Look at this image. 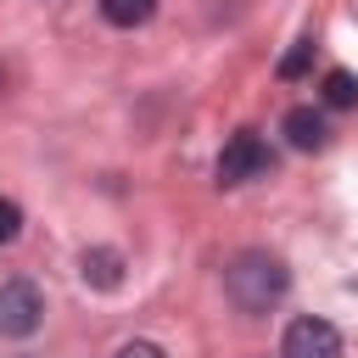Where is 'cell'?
I'll list each match as a JSON object with an SVG mask.
<instances>
[{
	"label": "cell",
	"instance_id": "cell-1",
	"mask_svg": "<svg viewBox=\"0 0 358 358\" xmlns=\"http://www.w3.org/2000/svg\"><path fill=\"white\" fill-rule=\"evenodd\" d=\"M224 291L241 313H268L285 291H291V274L274 252H241L229 268H224Z\"/></svg>",
	"mask_w": 358,
	"mask_h": 358
},
{
	"label": "cell",
	"instance_id": "cell-2",
	"mask_svg": "<svg viewBox=\"0 0 358 358\" xmlns=\"http://www.w3.org/2000/svg\"><path fill=\"white\" fill-rule=\"evenodd\" d=\"M268 140L257 134V129H241V134H229L224 140V151H218V185H252V179H263L268 173Z\"/></svg>",
	"mask_w": 358,
	"mask_h": 358
},
{
	"label": "cell",
	"instance_id": "cell-3",
	"mask_svg": "<svg viewBox=\"0 0 358 358\" xmlns=\"http://www.w3.org/2000/svg\"><path fill=\"white\" fill-rule=\"evenodd\" d=\"M45 319V302H39V285L34 280H6L0 285V336H34Z\"/></svg>",
	"mask_w": 358,
	"mask_h": 358
},
{
	"label": "cell",
	"instance_id": "cell-4",
	"mask_svg": "<svg viewBox=\"0 0 358 358\" xmlns=\"http://www.w3.org/2000/svg\"><path fill=\"white\" fill-rule=\"evenodd\" d=\"M280 358H341V330L330 319H291L285 324V341H280Z\"/></svg>",
	"mask_w": 358,
	"mask_h": 358
},
{
	"label": "cell",
	"instance_id": "cell-5",
	"mask_svg": "<svg viewBox=\"0 0 358 358\" xmlns=\"http://www.w3.org/2000/svg\"><path fill=\"white\" fill-rule=\"evenodd\" d=\"M280 129H285V140H291L296 151H324V145H330V123H324L319 106H291Z\"/></svg>",
	"mask_w": 358,
	"mask_h": 358
},
{
	"label": "cell",
	"instance_id": "cell-6",
	"mask_svg": "<svg viewBox=\"0 0 358 358\" xmlns=\"http://www.w3.org/2000/svg\"><path fill=\"white\" fill-rule=\"evenodd\" d=\"M78 274H84V285H95V291H112V285L123 280V252H112V246H90V252L78 257Z\"/></svg>",
	"mask_w": 358,
	"mask_h": 358
},
{
	"label": "cell",
	"instance_id": "cell-7",
	"mask_svg": "<svg viewBox=\"0 0 358 358\" xmlns=\"http://www.w3.org/2000/svg\"><path fill=\"white\" fill-rule=\"evenodd\" d=\"M151 11H157V0H101V17L112 28H140V22H151Z\"/></svg>",
	"mask_w": 358,
	"mask_h": 358
},
{
	"label": "cell",
	"instance_id": "cell-8",
	"mask_svg": "<svg viewBox=\"0 0 358 358\" xmlns=\"http://www.w3.org/2000/svg\"><path fill=\"white\" fill-rule=\"evenodd\" d=\"M324 106H336V112L358 106V78H352L347 67H330V73H324Z\"/></svg>",
	"mask_w": 358,
	"mask_h": 358
},
{
	"label": "cell",
	"instance_id": "cell-9",
	"mask_svg": "<svg viewBox=\"0 0 358 358\" xmlns=\"http://www.w3.org/2000/svg\"><path fill=\"white\" fill-rule=\"evenodd\" d=\"M308 62H313V39H296V45L280 56V78H302V73H308Z\"/></svg>",
	"mask_w": 358,
	"mask_h": 358
},
{
	"label": "cell",
	"instance_id": "cell-10",
	"mask_svg": "<svg viewBox=\"0 0 358 358\" xmlns=\"http://www.w3.org/2000/svg\"><path fill=\"white\" fill-rule=\"evenodd\" d=\"M17 235H22V207L11 196H0V246H11Z\"/></svg>",
	"mask_w": 358,
	"mask_h": 358
},
{
	"label": "cell",
	"instance_id": "cell-11",
	"mask_svg": "<svg viewBox=\"0 0 358 358\" xmlns=\"http://www.w3.org/2000/svg\"><path fill=\"white\" fill-rule=\"evenodd\" d=\"M112 358H168V352H162L157 341H123V347H117Z\"/></svg>",
	"mask_w": 358,
	"mask_h": 358
},
{
	"label": "cell",
	"instance_id": "cell-12",
	"mask_svg": "<svg viewBox=\"0 0 358 358\" xmlns=\"http://www.w3.org/2000/svg\"><path fill=\"white\" fill-rule=\"evenodd\" d=\"M0 95H6V67H0Z\"/></svg>",
	"mask_w": 358,
	"mask_h": 358
}]
</instances>
